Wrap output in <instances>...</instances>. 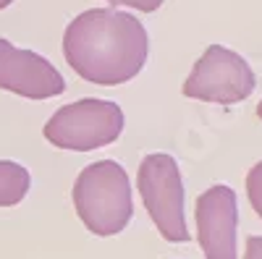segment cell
Returning <instances> with one entry per match:
<instances>
[{"label": "cell", "mask_w": 262, "mask_h": 259, "mask_svg": "<svg viewBox=\"0 0 262 259\" xmlns=\"http://www.w3.org/2000/svg\"><path fill=\"white\" fill-rule=\"evenodd\" d=\"M149 39L144 24L118 8L79 13L63 34L66 63L84 79L102 86L131 81L147 63Z\"/></svg>", "instance_id": "obj_1"}, {"label": "cell", "mask_w": 262, "mask_h": 259, "mask_svg": "<svg viewBox=\"0 0 262 259\" xmlns=\"http://www.w3.org/2000/svg\"><path fill=\"white\" fill-rule=\"evenodd\" d=\"M71 197L81 223L95 236L121 233L134 215L131 181L116 160L86 165L79 173Z\"/></svg>", "instance_id": "obj_2"}, {"label": "cell", "mask_w": 262, "mask_h": 259, "mask_svg": "<svg viewBox=\"0 0 262 259\" xmlns=\"http://www.w3.org/2000/svg\"><path fill=\"white\" fill-rule=\"evenodd\" d=\"M123 131V110L111 100L86 97L60 110L45 123V139L60 149L90 152L113 144Z\"/></svg>", "instance_id": "obj_3"}, {"label": "cell", "mask_w": 262, "mask_h": 259, "mask_svg": "<svg viewBox=\"0 0 262 259\" xmlns=\"http://www.w3.org/2000/svg\"><path fill=\"white\" fill-rule=\"evenodd\" d=\"M139 194L160 236L170 244H186L189 228L184 220V181L170 155H147L139 165Z\"/></svg>", "instance_id": "obj_4"}, {"label": "cell", "mask_w": 262, "mask_h": 259, "mask_svg": "<svg viewBox=\"0 0 262 259\" xmlns=\"http://www.w3.org/2000/svg\"><path fill=\"white\" fill-rule=\"evenodd\" d=\"M252 92H254L252 66L238 53L223 45H210L184 81V95L200 102L233 105L247 100Z\"/></svg>", "instance_id": "obj_5"}, {"label": "cell", "mask_w": 262, "mask_h": 259, "mask_svg": "<svg viewBox=\"0 0 262 259\" xmlns=\"http://www.w3.org/2000/svg\"><path fill=\"white\" fill-rule=\"evenodd\" d=\"M0 89L27 100H48L66 92V81L48 58L0 37Z\"/></svg>", "instance_id": "obj_6"}, {"label": "cell", "mask_w": 262, "mask_h": 259, "mask_svg": "<svg viewBox=\"0 0 262 259\" xmlns=\"http://www.w3.org/2000/svg\"><path fill=\"white\" fill-rule=\"evenodd\" d=\"M196 239L207 259H236V194L228 186H212L196 199Z\"/></svg>", "instance_id": "obj_7"}, {"label": "cell", "mask_w": 262, "mask_h": 259, "mask_svg": "<svg viewBox=\"0 0 262 259\" xmlns=\"http://www.w3.org/2000/svg\"><path fill=\"white\" fill-rule=\"evenodd\" d=\"M32 176L24 165L13 160H0V207H13L29 194Z\"/></svg>", "instance_id": "obj_8"}, {"label": "cell", "mask_w": 262, "mask_h": 259, "mask_svg": "<svg viewBox=\"0 0 262 259\" xmlns=\"http://www.w3.org/2000/svg\"><path fill=\"white\" fill-rule=\"evenodd\" d=\"M247 194H249V202L254 207V212L262 218V162H257L249 176H247Z\"/></svg>", "instance_id": "obj_9"}, {"label": "cell", "mask_w": 262, "mask_h": 259, "mask_svg": "<svg viewBox=\"0 0 262 259\" xmlns=\"http://www.w3.org/2000/svg\"><path fill=\"white\" fill-rule=\"evenodd\" d=\"M107 3H111L113 8L126 6V8H137L142 13H152V11H158L163 6V0H107Z\"/></svg>", "instance_id": "obj_10"}, {"label": "cell", "mask_w": 262, "mask_h": 259, "mask_svg": "<svg viewBox=\"0 0 262 259\" xmlns=\"http://www.w3.org/2000/svg\"><path fill=\"white\" fill-rule=\"evenodd\" d=\"M244 259H262V236H249V239H247Z\"/></svg>", "instance_id": "obj_11"}, {"label": "cell", "mask_w": 262, "mask_h": 259, "mask_svg": "<svg viewBox=\"0 0 262 259\" xmlns=\"http://www.w3.org/2000/svg\"><path fill=\"white\" fill-rule=\"evenodd\" d=\"M11 3H13V0H0V11H3V8H8Z\"/></svg>", "instance_id": "obj_12"}, {"label": "cell", "mask_w": 262, "mask_h": 259, "mask_svg": "<svg viewBox=\"0 0 262 259\" xmlns=\"http://www.w3.org/2000/svg\"><path fill=\"white\" fill-rule=\"evenodd\" d=\"M257 115H259V118H262V102H259V105H257Z\"/></svg>", "instance_id": "obj_13"}]
</instances>
